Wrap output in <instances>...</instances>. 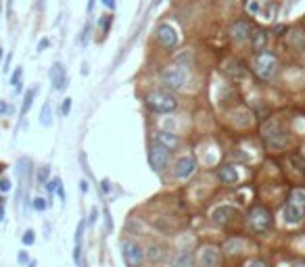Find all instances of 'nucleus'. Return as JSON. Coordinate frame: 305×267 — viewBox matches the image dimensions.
I'll return each mask as SVG.
<instances>
[{
    "label": "nucleus",
    "mask_w": 305,
    "mask_h": 267,
    "mask_svg": "<svg viewBox=\"0 0 305 267\" xmlns=\"http://www.w3.org/2000/svg\"><path fill=\"white\" fill-rule=\"evenodd\" d=\"M253 71L263 82L274 80V77L278 75V71H280V61H278V57H276V52H272V50H268V48H266V50H261V52L255 54Z\"/></svg>",
    "instance_id": "1"
},
{
    "label": "nucleus",
    "mask_w": 305,
    "mask_h": 267,
    "mask_svg": "<svg viewBox=\"0 0 305 267\" xmlns=\"http://www.w3.org/2000/svg\"><path fill=\"white\" fill-rule=\"evenodd\" d=\"M282 217L287 223H290V226L301 223V219L305 217V190L303 188H297V190H293L288 194V200H287V207L282 211Z\"/></svg>",
    "instance_id": "2"
},
{
    "label": "nucleus",
    "mask_w": 305,
    "mask_h": 267,
    "mask_svg": "<svg viewBox=\"0 0 305 267\" xmlns=\"http://www.w3.org/2000/svg\"><path fill=\"white\" fill-rule=\"evenodd\" d=\"M144 102H147L149 111H152V113H157V115H165V113H171V111L178 109L176 96L165 92V90H152V92L147 94Z\"/></svg>",
    "instance_id": "3"
},
{
    "label": "nucleus",
    "mask_w": 305,
    "mask_h": 267,
    "mask_svg": "<svg viewBox=\"0 0 305 267\" xmlns=\"http://www.w3.org/2000/svg\"><path fill=\"white\" fill-rule=\"evenodd\" d=\"M188 80V67L180 65V63H171L161 71V82L165 88L169 90H180Z\"/></svg>",
    "instance_id": "4"
},
{
    "label": "nucleus",
    "mask_w": 305,
    "mask_h": 267,
    "mask_svg": "<svg viewBox=\"0 0 305 267\" xmlns=\"http://www.w3.org/2000/svg\"><path fill=\"white\" fill-rule=\"evenodd\" d=\"M247 223L249 228H251L253 232H259V234H263V232H268L270 228H272V213L266 209V207H251L247 213Z\"/></svg>",
    "instance_id": "5"
},
{
    "label": "nucleus",
    "mask_w": 305,
    "mask_h": 267,
    "mask_svg": "<svg viewBox=\"0 0 305 267\" xmlns=\"http://www.w3.org/2000/svg\"><path fill=\"white\" fill-rule=\"evenodd\" d=\"M169 157H171V150L165 149V146H161L159 142L152 144L151 150H149V163H151V167L155 171H163L165 167H168V163H169Z\"/></svg>",
    "instance_id": "6"
},
{
    "label": "nucleus",
    "mask_w": 305,
    "mask_h": 267,
    "mask_svg": "<svg viewBox=\"0 0 305 267\" xmlns=\"http://www.w3.org/2000/svg\"><path fill=\"white\" fill-rule=\"evenodd\" d=\"M121 255L123 261L130 267H140V263L144 261V250L140 249V244L134 240H123L121 242Z\"/></svg>",
    "instance_id": "7"
},
{
    "label": "nucleus",
    "mask_w": 305,
    "mask_h": 267,
    "mask_svg": "<svg viewBox=\"0 0 305 267\" xmlns=\"http://www.w3.org/2000/svg\"><path fill=\"white\" fill-rule=\"evenodd\" d=\"M155 38H157L159 44L165 48V50H174V48L178 46V33H176V30H174V27H171L169 23L157 25Z\"/></svg>",
    "instance_id": "8"
},
{
    "label": "nucleus",
    "mask_w": 305,
    "mask_h": 267,
    "mask_svg": "<svg viewBox=\"0 0 305 267\" xmlns=\"http://www.w3.org/2000/svg\"><path fill=\"white\" fill-rule=\"evenodd\" d=\"M197 171V161L192 157H180L174 165V175L178 180H188Z\"/></svg>",
    "instance_id": "9"
},
{
    "label": "nucleus",
    "mask_w": 305,
    "mask_h": 267,
    "mask_svg": "<svg viewBox=\"0 0 305 267\" xmlns=\"http://www.w3.org/2000/svg\"><path fill=\"white\" fill-rule=\"evenodd\" d=\"M51 82H52V90H57V92H63L67 88V69L61 61H57L51 67Z\"/></svg>",
    "instance_id": "10"
},
{
    "label": "nucleus",
    "mask_w": 305,
    "mask_h": 267,
    "mask_svg": "<svg viewBox=\"0 0 305 267\" xmlns=\"http://www.w3.org/2000/svg\"><path fill=\"white\" fill-rule=\"evenodd\" d=\"M220 263H221V257H220L218 249L203 247L199 250V265L201 267H220Z\"/></svg>",
    "instance_id": "11"
},
{
    "label": "nucleus",
    "mask_w": 305,
    "mask_h": 267,
    "mask_svg": "<svg viewBox=\"0 0 305 267\" xmlns=\"http://www.w3.org/2000/svg\"><path fill=\"white\" fill-rule=\"evenodd\" d=\"M263 136H266V140L270 144H274V146H282L284 142H287V134H284L280 128H278V123H266L263 125Z\"/></svg>",
    "instance_id": "12"
},
{
    "label": "nucleus",
    "mask_w": 305,
    "mask_h": 267,
    "mask_svg": "<svg viewBox=\"0 0 305 267\" xmlns=\"http://www.w3.org/2000/svg\"><path fill=\"white\" fill-rule=\"evenodd\" d=\"M251 33H253V25L249 23V21H245V19L237 21V23L230 27V38L234 42H245V40L251 38Z\"/></svg>",
    "instance_id": "13"
},
{
    "label": "nucleus",
    "mask_w": 305,
    "mask_h": 267,
    "mask_svg": "<svg viewBox=\"0 0 305 267\" xmlns=\"http://www.w3.org/2000/svg\"><path fill=\"white\" fill-rule=\"evenodd\" d=\"M238 215V211L234 209V207H220V209H216L211 213V219L218 223V226H228L234 217Z\"/></svg>",
    "instance_id": "14"
},
{
    "label": "nucleus",
    "mask_w": 305,
    "mask_h": 267,
    "mask_svg": "<svg viewBox=\"0 0 305 267\" xmlns=\"http://www.w3.org/2000/svg\"><path fill=\"white\" fill-rule=\"evenodd\" d=\"M155 142H159L161 146H165V149H169V150H176L180 146V138L176 136V134H171V132H159Z\"/></svg>",
    "instance_id": "15"
},
{
    "label": "nucleus",
    "mask_w": 305,
    "mask_h": 267,
    "mask_svg": "<svg viewBox=\"0 0 305 267\" xmlns=\"http://www.w3.org/2000/svg\"><path fill=\"white\" fill-rule=\"evenodd\" d=\"M149 261L151 263H161V261H165V257H168V249L163 247V244H159V242H155V244H151V249H149Z\"/></svg>",
    "instance_id": "16"
},
{
    "label": "nucleus",
    "mask_w": 305,
    "mask_h": 267,
    "mask_svg": "<svg viewBox=\"0 0 305 267\" xmlns=\"http://www.w3.org/2000/svg\"><path fill=\"white\" fill-rule=\"evenodd\" d=\"M218 175H220V180L224 182V184H234V182L238 180V171H237V167H232V165L221 167V169L218 171Z\"/></svg>",
    "instance_id": "17"
},
{
    "label": "nucleus",
    "mask_w": 305,
    "mask_h": 267,
    "mask_svg": "<svg viewBox=\"0 0 305 267\" xmlns=\"http://www.w3.org/2000/svg\"><path fill=\"white\" fill-rule=\"evenodd\" d=\"M266 42H268V33L263 30H257L255 33H251V44H253V50H266Z\"/></svg>",
    "instance_id": "18"
},
{
    "label": "nucleus",
    "mask_w": 305,
    "mask_h": 267,
    "mask_svg": "<svg viewBox=\"0 0 305 267\" xmlns=\"http://www.w3.org/2000/svg\"><path fill=\"white\" fill-rule=\"evenodd\" d=\"M84 228H86V221H80L78 230H75V250H73L75 261H80L82 259V236H84Z\"/></svg>",
    "instance_id": "19"
},
{
    "label": "nucleus",
    "mask_w": 305,
    "mask_h": 267,
    "mask_svg": "<svg viewBox=\"0 0 305 267\" xmlns=\"http://www.w3.org/2000/svg\"><path fill=\"white\" fill-rule=\"evenodd\" d=\"M17 175L21 180H27L32 175V159L30 157L19 159V163H17Z\"/></svg>",
    "instance_id": "20"
},
{
    "label": "nucleus",
    "mask_w": 305,
    "mask_h": 267,
    "mask_svg": "<svg viewBox=\"0 0 305 267\" xmlns=\"http://www.w3.org/2000/svg\"><path fill=\"white\" fill-rule=\"evenodd\" d=\"M36 94H38V86H36V88H30V90L25 92V96H23V104H21V117L27 115V111H30V107L34 104V98H36Z\"/></svg>",
    "instance_id": "21"
},
{
    "label": "nucleus",
    "mask_w": 305,
    "mask_h": 267,
    "mask_svg": "<svg viewBox=\"0 0 305 267\" xmlns=\"http://www.w3.org/2000/svg\"><path fill=\"white\" fill-rule=\"evenodd\" d=\"M11 86L15 92H21V88H23V67H17L15 71H13L11 75Z\"/></svg>",
    "instance_id": "22"
},
{
    "label": "nucleus",
    "mask_w": 305,
    "mask_h": 267,
    "mask_svg": "<svg viewBox=\"0 0 305 267\" xmlns=\"http://www.w3.org/2000/svg\"><path fill=\"white\" fill-rule=\"evenodd\" d=\"M40 123L44 125V128H51L52 125V104L46 102L42 107V113H40Z\"/></svg>",
    "instance_id": "23"
},
{
    "label": "nucleus",
    "mask_w": 305,
    "mask_h": 267,
    "mask_svg": "<svg viewBox=\"0 0 305 267\" xmlns=\"http://www.w3.org/2000/svg\"><path fill=\"white\" fill-rule=\"evenodd\" d=\"M192 263V255H190V250H182L180 255L176 257V261H174V267H190Z\"/></svg>",
    "instance_id": "24"
},
{
    "label": "nucleus",
    "mask_w": 305,
    "mask_h": 267,
    "mask_svg": "<svg viewBox=\"0 0 305 267\" xmlns=\"http://www.w3.org/2000/svg\"><path fill=\"white\" fill-rule=\"evenodd\" d=\"M36 180H38V184H46L48 180H51V169H48V165H44V167H40V171L36 173Z\"/></svg>",
    "instance_id": "25"
},
{
    "label": "nucleus",
    "mask_w": 305,
    "mask_h": 267,
    "mask_svg": "<svg viewBox=\"0 0 305 267\" xmlns=\"http://www.w3.org/2000/svg\"><path fill=\"white\" fill-rule=\"evenodd\" d=\"M44 186H46L48 194H51V196H54V194H57V190H59V186H61V180H59V178H52V180H48Z\"/></svg>",
    "instance_id": "26"
},
{
    "label": "nucleus",
    "mask_w": 305,
    "mask_h": 267,
    "mask_svg": "<svg viewBox=\"0 0 305 267\" xmlns=\"http://www.w3.org/2000/svg\"><path fill=\"white\" fill-rule=\"evenodd\" d=\"M32 207L38 211V213H42V211H46V207H48V202L42 199V196H36L34 199V202H32Z\"/></svg>",
    "instance_id": "27"
},
{
    "label": "nucleus",
    "mask_w": 305,
    "mask_h": 267,
    "mask_svg": "<svg viewBox=\"0 0 305 267\" xmlns=\"http://www.w3.org/2000/svg\"><path fill=\"white\" fill-rule=\"evenodd\" d=\"M276 11H278V4H276V2H272V4H270L266 11H263V19L272 21V19L276 17Z\"/></svg>",
    "instance_id": "28"
},
{
    "label": "nucleus",
    "mask_w": 305,
    "mask_h": 267,
    "mask_svg": "<svg viewBox=\"0 0 305 267\" xmlns=\"http://www.w3.org/2000/svg\"><path fill=\"white\" fill-rule=\"evenodd\" d=\"M21 240H23V244H25V247H32V244L36 242V232H34V230H27L25 234H23V238H21Z\"/></svg>",
    "instance_id": "29"
},
{
    "label": "nucleus",
    "mask_w": 305,
    "mask_h": 267,
    "mask_svg": "<svg viewBox=\"0 0 305 267\" xmlns=\"http://www.w3.org/2000/svg\"><path fill=\"white\" fill-rule=\"evenodd\" d=\"M71 107H73V102H71V98H65L63 104H61V115L67 117L69 113H71Z\"/></svg>",
    "instance_id": "30"
},
{
    "label": "nucleus",
    "mask_w": 305,
    "mask_h": 267,
    "mask_svg": "<svg viewBox=\"0 0 305 267\" xmlns=\"http://www.w3.org/2000/svg\"><path fill=\"white\" fill-rule=\"evenodd\" d=\"M290 163L295 165V169H297V171L305 173V161H301V157H290Z\"/></svg>",
    "instance_id": "31"
},
{
    "label": "nucleus",
    "mask_w": 305,
    "mask_h": 267,
    "mask_svg": "<svg viewBox=\"0 0 305 267\" xmlns=\"http://www.w3.org/2000/svg\"><path fill=\"white\" fill-rule=\"evenodd\" d=\"M90 30H92V25L86 23V25H84V30H82V46H86V44H88V40H90Z\"/></svg>",
    "instance_id": "32"
},
{
    "label": "nucleus",
    "mask_w": 305,
    "mask_h": 267,
    "mask_svg": "<svg viewBox=\"0 0 305 267\" xmlns=\"http://www.w3.org/2000/svg\"><path fill=\"white\" fill-rule=\"evenodd\" d=\"M11 190V180L9 178H0V194L9 192Z\"/></svg>",
    "instance_id": "33"
},
{
    "label": "nucleus",
    "mask_w": 305,
    "mask_h": 267,
    "mask_svg": "<svg viewBox=\"0 0 305 267\" xmlns=\"http://www.w3.org/2000/svg\"><path fill=\"white\" fill-rule=\"evenodd\" d=\"M247 11L251 13V15H257V13L261 11V4L257 2V0H253V2H249V6H247Z\"/></svg>",
    "instance_id": "34"
},
{
    "label": "nucleus",
    "mask_w": 305,
    "mask_h": 267,
    "mask_svg": "<svg viewBox=\"0 0 305 267\" xmlns=\"http://www.w3.org/2000/svg\"><path fill=\"white\" fill-rule=\"evenodd\" d=\"M17 261L21 263V265H27V263H30V257H27V252H25V250H19V255H17Z\"/></svg>",
    "instance_id": "35"
},
{
    "label": "nucleus",
    "mask_w": 305,
    "mask_h": 267,
    "mask_svg": "<svg viewBox=\"0 0 305 267\" xmlns=\"http://www.w3.org/2000/svg\"><path fill=\"white\" fill-rule=\"evenodd\" d=\"M96 215H99V209L92 207L90 209V217H88V226H94V221H96Z\"/></svg>",
    "instance_id": "36"
},
{
    "label": "nucleus",
    "mask_w": 305,
    "mask_h": 267,
    "mask_svg": "<svg viewBox=\"0 0 305 267\" xmlns=\"http://www.w3.org/2000/svg\"><path fill=\"white\" fill-rule=\"evenodd\" d=\"M247 267H268L266 261H261V259H253V261H249Z\"/></svg>",
    "instance_id": "37"
},
{
    "label": "nucleus",
    "mask_w": 305,
    "mask_h": 267,
    "mask_svg": "<svg viewBox=\"0 0 305 267\" xmlns=\"http://www.w3.org/2000/svg\"><path fill=\"white\" fill-rule=\"evenodd\" d=\"M109 25H111V15H105V19H101V30H109Z\"/></svg>",
    "instance_id": "38"
},
{
    "label": "nucleus",
    "mask_w": 305,
    "mask_h": 267,
    "mask_svg": "<svg viewBox=\"0 0 305 267\" xmlns=\"http://www.w3.org/2000/svg\"><path fill=\"white\" fill-rule=\"evenodd\" d=\"M9 102H6V100H0V115H6V113H9Z\"/></svg>",
    "instance_id": "39"
},
{
    "label": "nucleus",
    "mask_w": 305,
    "mask_h": 267,
    "mask_svg": "<svg viewBox=\"0 0 305 267\" xmlns=\"http://www.w3.org/2000/svg\"><path fill=\"white\" fill-rule=\"evenodd\" d=\"M48 44H51V40L42 38V40H40V44H38V50H44V48H48Z\"/></svg>",
    "instance_id": "40"
},
{
    "label": "nucleus",
    "mask_w": 305,
    "mask_h": 267,
    "mask_svg": "<svg viewBox=\"0 0 305 267\" xmlns=\"http://www.w3.org/2000/svg\"><path fill=\"white\" fill-rule=\"evenodd\" d=\"M80 190H82V192H88V190H90L88 180H82V182H80Z\"/></svg>",
    "instance_id": "41"
},
{
    "label": "nucleus",
    "mask_w": 305,
    "mask_h": 267,
    "mask_svg": "<svg viewBox=\"0 0 305 267\" xmlns=\"http://www.w3.org/2000/svg\"><path fill=\"white\" fill-rule=\"evenodd\" d=\"M57 194H59V199H61V200H63V202H65V190H63V184H61V186H59V190H57Z\"/></svg>",
    "instance_id": "42"
},
{
    "label": "nucleus",
    "mask_w": 305,
    "mask_h": 267,
    "mask_svg": "<svg viewBox=\"0 0 305 267\" xmlns=\"http://www.w3.org/2000/svg\"><path fill=\"white\" fill-rule=\"evenodd\" d=\"M94 4H96V0H88V6H86V11H88V13H92V11H94Z\"/></svg>",
    "instance_id": "43"
},
{
    "label": "nucleus",
    "mask_w": 305,
    "mask_h": 267,
    "mask_svg": "<svg viewBox=\"0 0 305 267\" xmlns=\"http://www.w3.org/2000/svg\"><path fill=\"white\" fill-rule=\"evenodd\" d=\"M101 2L105 6H109V9H113V6H115V0H101Z\"/></svg>",
    "instance_id": "44"
},
{
    "label": "nucleus",
    "mask_w": 305,
    "mask_h": 267,
    "mask_svg": "<svg viewBox=\"0 0 305 267\" xmlns=\"http://www.w3.org/2000/svg\"><path fill=\"white\" fill-rule=\"evenodd\" d=\"M101 190L109 192V180H105V182H102V184H101Z\"/></svg>",
    "instance_id": "45"
},
{
    "label": "nucleus",
    "mask_w": 305,
    "mask_h": 267,
    "mask_svg": "<svg viewBox=\"0 0 305 267\" xmlns=\"http://www.w3.org/2000/svg\"><path fill=\"white\" fill-rule=\"evenodd\" d=\"M90 73V69H88V63H84V65H82V75H88Z\"/></svg>",
    "instance_id": "46"
},
{
    "label": "nucleus",
    "mask_w": 305,
    "mask_h": 267,
    "mask_svg": "<svg viewBox=\"0 0 305 267\" xmlns=\"http://www.w3.org/2000/svg\"><path fill=\"white\" fill-rule=\"evenodd\" d=\"M2 219H4V202L0 205V221H2Z\"/></svg>",
    "instance_id": "47"
},
{
    "label": "nucleus",
    "mask_w": 305,
    "mask_h": 267,
    "mask_svg": "<svg viewBox=\"0 0 305 267\" xmlns=\"http://www.w3.org/2000/svg\"><path fill=\"white\" fill-rule=\"evenodd\" d=\"M293 267H305V261H297Z\"/></svg>",
    "instance_id": "48"
},
{
    "label": "nucleus",
    "mask_w": 305,
    "mask_h": 267,
    "mask_svg": "<svg viewBox=\"0 0 305 267\" xmlns=\"http://www.w3.org/2000/svg\"><path fill=\"white\" fill-rule=\"evenodd\" d=\"M27 267H36V261H30V263H27Z\"/></svg>",
    "instance_id": "49"
},
{
    "label": "nucleus",
    "mask_w": 305,
    "mask_h": 267,
    "mask_svg": "<svg viewBox=\"0 0 305 267\" xmlns=\"http://www.w3.org/2000/svg\"><path fill=\"white\" fill-rule=\"evenodd\" d=\"M2 52H4V50H2V46H0V61H2Z\"/></svg>",
    "instance_id": "50"
},
{
    "label": "nucleus",
    "mask_w": 305,
    "mask_h": 267,
    "mask_svg": "<svg viewBox=\"0 0 305 267\" xmlns=\"http://www.w3.org/2000/svg\"><path fill=\"white\" fill-rule=\"evenodd\" d=\"M4 171V165H0V173H2Z\"/></svg>",
    "instance_id": "51"
},
{
    "label": "nucleus",
    "mask_w": 305,
    "mask_h": 267,
    "mask_svg": "<svg viewBox=\"0 0 305 267\" xmlns=\"http://www.w3.org/2000/svg\"><path fill=\"white\" fill-rule=\"evenodd\" d=\"M84 267H88V263H84Z\"/></svg>",
    "instance_id": "52"
}]
</instances>
